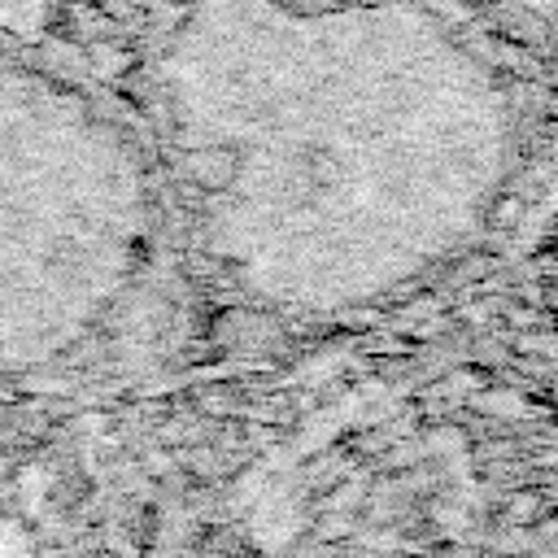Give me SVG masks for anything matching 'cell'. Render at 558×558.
<instances>
[{
  "instance_id": "1",
  "label": "cell",
  "mask_w": 558,
  "mask_h": 558,
  "mask_svg": "<svg viewBox=\"0 0 558 558\" xmlns=\"http://www.w3.org/2000/svg\"><path fill=\"white\" fill-rule=\"evenodd\" d=\"M0 558H31V541L17 527H4L0 532Z\"/></svg>"
}]
</instances>
